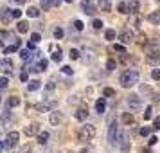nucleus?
I'll return each mask as SVG.
<instances>
[{
  "label": "nucleus",
  "mask_w": 160,
  "mask_h": 153,
  "mask_svg": "<svg viewBox=\"0 0 160 153\" xmlns=\"http://www.w3.org/2000/svg\"><path fill=\"white\" fill-rule=\"evenodd\" d=\"M139 72L137 70H126L122 76H121V85L124 86V88H130V86H135L137 83H139Z\"/></svg>",
  "instance_id": "obj_1"
},
{
  "label": "nucleus",
  "mask_w": 160,
  "mask_h": 153,
  "mask_svg": "<svg viewBox=\"0 0 160 153\" xmlns=\"http://www.w3.org/2000/svg\"><path fill=\"white\" fill-rule=\"evenodd\" d=\"M96 137V126L92 124H85L79 130V141H92Z\"/></svg>",
  "instance_id": "obj_2"
},
{
  "label": "nucleus",
  "mask_w": 160,
  "mask_h": 153,
  "mask_svg": "<svg viewBox=\"0 0 160 153\" xmlns=\"http://www.w3.org/2000/svg\"><path fill=\"white\" fill-rule=\"evenodd\" d=\"M18 139H20V133L18 132H9L7 137L2 141V149H7V148H14L18 144Z\"/></svg>",
  "instance_id": "obj_3"
},
{
  "label": "nucleus",
  "mask_w": 160,
  "mask_h": 153,
  "mask_svg": "<svg viewBox=\"0 0 160 153\" xmlns=\"http://www.w3.org/2000/svg\"><path fill=\"white\" fill-rule=\"evenodd\" d=\"M119 135H121V130H119L117 123H111V124H110V130H108V141H110V144H111V146H115V142H117Z\"/></svg>",
  "instance_id": "obj_4"
},
{
  "label": "nucleus",
  "mask_w": 160,
  "mask_h": 153,
  "mask_svg": "<svg viewBox=\"0 0 160 153\" xmlns=\"http://www.w3.org/2000/svg\"><path fill=\"white\" fill-rule=\"evenodd\" d=\"M144 49L148 51V54H158L160 52V40H149L144 43Z\"/></svg>",
  "instance_id": "obj_5"
},
{
  "label": "nucleus",
  "mask_w": 160,
  "mask_h": 153,
  "mask_svg": "<svg viewBox=\"0 0 160 153\" xmlns=\"http://www.w3.org/2000/svg\"><path fill=\"white\" fill-rule=\"evenodd\" d=\"M56 106H58V103L56 101H43V103H40V104H36L34 108L38 112H49V110H56Z\"/></svg>",
  "instance_id": "obj_6"
},
{
  "label": "nucleus",
  "mask_w": 160,
  "mask_h": 153,
  "mask_svg": "<svg viewBox=\"0 0 160 153\" xmlns=\"http://www.w3.org/2000/svg\"><path fill=\"white\" fill-rule=\"evenodd\" d=\"M128 106L131 108V110H140V108H142V101H140V97L139 96H130L128 97Z\"/></svg>",
  "instance_id": "obj_7"
},
{
  "label": "nucleus",
  "mask_w": 160,
  "mask_h": 153,
  "mask_svg": "<svg viewBox=\"0 0 160 153\" xmlns=\"http://www.w3.org/2000/svg\"><path fill=\"white\" fill-rule=\"evenodd\" d=\"M24 133H25L27 137H33V135H40V133H41V132H40V124L33 123V124L25 126V128H24Z\"/></svg>",
  "instance_id": "obj_8"
},
{
  "label": "nucleus",
  "mask_w": 160,
  "mask_h": 153,
  "mask_svg": "<svg viewBox=\"0 0 160 153\" xmlns=\"http://www.w3.org/2000/svg\"><path fill=\"white\" fill-rule=\"evenodd\" d=\"M119 38H121V41L124 43V45H128V43H131V41L135 40V34H133L130 29H124V31L119 34Z\"/></svg>",
  "instance_id": "obj_9"
},
{
  "label": "nucleus",
  "mask_w": 160,
  "mask_h": 153,
  "mask_svg": "<svg viewBox=\"0 0 160 153\" xmlns=\"http://www.w3.org/2000/svg\"><path fill=\"white\" fill-rule=\"evenodd\" d=\"M49 121H51V124H52V126H59V124L63 123V114H61V112H58V110H54V112H51Z\"/></svg>",
  "instance_id": "obj_10"
},
{
  "label": "nucleus",
  "mask_w": 160,
  "mask_h": 153,
  "mask_svg": "<svg viewBox=\"0 0 160 153\" xmlns=\"http://www.w3.org/2000/svg\"><path fill=\"white\" fill-rule=\"evenodd\" d=\"M0 67H2V70H4V74L6 76H9V74H13V63L9 61V59H2V63H0Z\"/></svg>",
  "instance_id": "obj_11"
},
{
  "label": "nucleus",
  "mask_w": 160,
  "mask_h": 153,
  "mask_svg": "<svg viewBox=\"0 0 160 153\" xmlns=\"http://www.w3.org/2000/svg\"><path fill=\"white\" fill-rule=\"evenodd\" d=\"M47 67H49V61H47V59H40L38 65H36V67H33L31 70H33V72H45V70H47Z\"/></svg>",
  "instance_id": "obj_12"
},
{
  "label": "nucleus",
  "mask_w": 160,
  "mask_h": 153,
  "mask_svg": "<svg viewBox=\"0 0 160 153\" xmlns=\"http://www.w3.org/2000/svg\"><path fill=\"white\" fill-rule=\"evenodd\" d=\"M81 6H83V9H85L83 13H86V15H94V13H96V7L90 4V0H83Z\"/></svg>",
  "instance_id": "obj_13"
},
{
  "label": "nucleus",
  "mask_w": 160,
  "mask_h": 153,
  "mask_svg": "<svg viewBox=\"0 0 160 153\" xmlns=\"http://www.w3.org/2000/svg\"><path fill=\"white\" fill-rule=\"evenodd\" d=\"M18 49H20V40H16L13 45H9V47H4L2 52H4V54H11V52H16Z\"/></svg>",
  "instance_id": "obj_14"
},
{
  "label": "nucleus",
  "mask_w": 160,
  "mask_h": 153,
  "mask_svg": "<svg viewBox=\"0 0 160 153\" xmlns=\"http://www.w3.org/2000/svg\"><path fill=\"white\" fill-rule=\"evenodd\" d=\"M97 6L101 7V11H111V0H97Z\"/></svg>",
  "instance_id": "obj_15"
},
{
  "label": "nucleus",
  "mask_w": 160,
  "mask_h": 153,
  "mask_svg": "<svg viewBox=\"0 0 160 153\" xmlns=\"http://www.w3.org/2000/svg\"><path fill=\"white\" fill-rule=\"evenodd\" d=\"M40 86H41V83H40L38 79H31V81L27 83V90H29V92H36V90H40Z\"/></svg>",
  "instance_id": "obj_16"
},
{
  "label": "nucleus",
  "mask_w": 160,
  "mask_h": 153,
  "mask_svg": "<svg viewBox=\"0 0 160 153\" xmlns=\"http://www.w3.org/2000/svg\"><path fill=\"white\" fill-rule=\"evenodd\" d=\"M96 110L99 112V115L104 114V110H106V101H104V97H101V99L96 101Z\"/></svg>",
  "instance_id": "obj_17"
},
{
  "label": "nucleus",
  "mask_w": 160,
  "mask_h": 153,
  "mask_svg": "<svg viewBox=\"0 0 160 153\" xmlns=\"http://www.w3.org/2000/svg\"><path fill=\"white\" fill-rule=\"evenodd\" d=\"M49 139H51V133H49V132H41V133L38 135V144L45 146V144L49 142Z\"/></svg>",
  "instance_id": "obj_18"
},
{
  "label": "nucleus",
  "mask_w": 160,
  "mask_h": 153,
  "mask_svg": "<svg viewBox=\"0 0 160 153\" xmlns=\"http://www.w3.org/2000/svg\"><path fill=\"white\" fill-rule=\"evenodd\" d=\"M148 20L151 22V24H155V25H158V24H160V11H153V13H149V16H148Z\"/></svg>",
  "instance_id": "obj_19"
},
{
  "label": "nucleus",
  "mask_w": 160,
  "mask_h": 153,
  "mask_svg": "<svg viewBox=\"0 0 160 153\" xmlns=\"http://www.w3.org/2000/svg\"><path fill=\"white\" fill-rule=\"evenodd\" d=\"M11 18H13V11L7 9V7H4V9H2V22H4V24H9Z\"/></svg>",
  "instance_id": "obj_20"
},
{
  "label": "nucleus",
  "mask_w": 160,
  "mask_h": 153,
  "mask_svg": "<svg viewBox=\"0 0 160 153\" xmlns=\"http://www.w3.org/2000/svg\"><path fill=\"white\" fill-rule=\"evenodd\" d=\"M16 29H18V33L24 34V33H27V31H29V24H27L25 20H20V22H18V25H16Z\"/></svg>",
  "instance_id": "obj_21"
},
{
  "label": "nucleus",
  "mask_w": 160,
  "mask_h": 153,
  "mask_svg": "<svg viewBox=\"0 0 160 153\" xmlns=\"http://www.w3.org/2000/svg\"><path fill=\"white\" fill-rule=\"evenodd\" d=\"M148 63L149 65H160V52L158 54H148Z\"/></svg>",
  "instance_id": "obj_22"
},
{
  "label": "nucleus",
  "mask_w": 160,
  "mask_h": 153,
  "mask_svg": "<svg viewBox=\"0 0 160 153\" xmlns=\"http://www.w3.org/2000/svg\"><path fill=\"white\" fill-rule=\"evenodd\" d=\"M86 117H88V112L85 110V108L76 110V119H77V121H86Z\"/></svg>",
  "instance_id": "obj_23"
},
{
  "label": "nucleus",
  "mask_w": 160,
  "mask_h": 153,
  "mask_svg": "<svg viewBox=\"0 0 160 153\" xmlns=\"http://www.w3.org/2000/svg\"><path fill=\"white\" fill-rule=\"evenodd\" d=\"M9 108H16L18 104H20V97H16V96H11L9 99H7V103H6Z\"/></svg>",
  "instance_id": "obj_24"
},
{
  "label": "nucleus",
  "mask_w": 160,
  "mask_h": 153,
  "mask_svg": "<svg viewBox=\"0 0 160 153\" xmlns=\"http://www.w3.org/2000/svg\"><path fill=\"white\" fill-rule=\"evenodd\" d=\"M121 119H122V123H124L126 126H130V124H133V121H135V119H133V115H131L130 112H124Z\"/></svg>",
  "instance_id": "obj_25"
},
{
  "label": "nucleus",
  "mask_w": 160,
  "mask_h": 153,
  "mask_svg": "<svg viewBox=\"0 0 160 153\" xmlns=\"http://www.w3.org/2000/svg\"><path fill=\"white\" fill-rule=\"evenodd\" d=\"M25 13H27V16H31V18H38V16H40V9L34 7V6H31Z\"/></svg>",
  "instance_id": "obj_26"
},
{
  "label": "nucleus",
  "mask_w": 160,
  "mask_h": 153,
  "mask_svg": "<svg viewBox=\"0 0 160 153\" xmlns=\"http://www.w3.org/2000/svg\"><path fill=\"white\" fill-rule=\"evenodd\" d=\"M126 2H128L130 13H137V11H139V2H137V0H126Z\"/></svg>",
  "instance_id": "obj_27"
},
{
  "label": "nucleus",
  "mask_w": 160,
  "mask_h": 153,
  "mask_svg": "<svg viewBox=\"0 0 160 153\" xmlns=\"http://www.w3.org/2000/svg\"><path fill=\"white\" fill-rule=\"evenodd\" d=\"M115 36H117L115 29H106V31H104V38L110 40V41H111V40H115Z\"/></svg>",
  "instance_id": "obj_28"
},
{
  "label": "nucleus",
  "mask_w": 160,
  "mask_h": 153,
  "mask_svg": "<svg viewBox=\"0 0 160 153\" xmlns=\"http://www.w3.org/2000/svg\"><path fill=\"white\" fill-rule=\"evenodd\" d=\"M51 58H52V61H56V63H59V61H61V59H63V54H61V49H59V47H58V51H54V52H52V56H51Z\"/></svg>",
  "instance_id": "obj_29"
},
{
  "label": "nucleus",
  "mask_w": 160,
  "mask_h": 153,
  "mask_svg": "<svg viewBox=\"0 0 160 153\" xmlns=\"http://www.w3.org/2000/svg\"><path fill=\"white\" fill-rule=\"evenodd\" d=\"M117 9H119V13H122V15H128V13H130V7H128V2H121V4L117 6Z\"/></svg>",
  "instance_id": "obj_30"
},
{
  "label": "nucleus",
  "mask_w": 160,
  "mask_h": 153,
  "mask_svg": "<svg viewBox=\"0 0 160 153\" xmlns=\"http://www.w3.org/2000/svg\"><path fill=\"white\" fill-rule=\"evenodd\" d=\"M85 54H88V56H85V61H94V59H96V52H94L92 49H86Z\"/></svg>",
  "instance_id": "obj_31"
},
{
  "label": "nucleus",
  "mask_w": 160,
  "mask_h": 153,
  "mask_svg": "<svg viewBox=\"0 0 160 153\" xmlns=\"http://www.w3.org/2000/svg\"><path fill=\"white\" fill-rule=\"evenodd\" d=\"M113 52H119V54H126V47L124 45H119V43H115V45L111 47Z\"/></svg>",
  "instance_id": "obj_32"
},
{
  "label": "nucleus",
  "mask_w": 160,
  "mask_h": 153,
  "mask_svg": "<svg viewBox=\"0 0 160 153\" xmlns=\"http://www.w3.org/2000/svg\"><path fill=\"white\" fill-rule=\"evenodd\" d=\"M103 96L104 97H113V96H115V90L110 88V86H104V88H103Z\"/></svg>",
  "instance_id": "obj_33"
},
{
  "label": "nucleus",
  "mask_w": 160,
  "mask_h": 153,
  "mask_svg": "<svg viewBox=\"0 0 160 153\" xmlns=\"http://www.w3.org/2000/svg\"><path fill=\"white\" fill-rule=\"evenodd\" d=\"M115 67H117V61L115 59H108L106 61V70H115Z\"/></svg>",
  "instance_id": "obj_34"
},
{
  "label": "nucleus",
  "mask_w": 160,
  "mask_h": 153,
  "mask_svg": "<svg viewBox=\"0 0 160 153\" xmlns=\"http://www.w3.org/2000/svg\"><path fill=\"white\" fill-rule=\"evenodd\" d=\"M63 34H65V31H63L61 27H56V29H54V38H56V40H61Z\"/></svg>",
  "instance_id": "obj_35"
},
{
  "label": "nucleus",
  "mask_w": 160,
  "mask_h": 153,
  "mask_svg": "<svg viewBox=\"0 0 160 153\" xmlns=\"http://www.w3.org/2000/svg\"><path fill=\"white\" fill-rule=\"evenodd\" d=\"M7 85H9L7 76H2V78H0V88H2V90H6V88H7Z\"/></svg>",
  "instance_id": "obj_36"
},
{
  "label": "nucleus",
  "mask_w": 160,
  "mask_h": 153,
  "mask_svg": "<svg viewBox=\"0 0 160 153\" xmlns=\"http://www.w3.org/2000/svg\"><path fill=\"white\" fill-rule=\"evenodd\" d=\"M103 25H104V24H103V22H101V20H97V18H96L94 22H92V27H94L96 31H99V29H103Z\"/></svg>",
  "instance_id": "obj_37"
},
{
  "label": "nucleus",
  "mask_w": 160,
  "mask_h": 153,
  "mask_svg": "<svg viewBox=\"0 0 160 153\" xmlns=\"http://www.w3.org/2000/svg\"><path fill=\"white\" fill-rule=\"evenodd\" d=\"M68 56H70V59H79V51L77 49H70Z\"/></svg>",
  "instance_id": "obj_38"
},
{
  "label": "nucleus",
  "mask_w": 160,
  "mask_h": 153,
  "mask_svg": "<svg viewBox=\"0 0 160 153\" xmlns=\"http://www.w3.org/2000/svg\"><path fill=\"white\" fill-rule=\"evenodd\" d=\"M40 40H41V34H40V33H33V34H31V41H33V43H38Z\"/></svg>",
  "instance_id": "obj_39"
},
{
  "label": "nucleus",
  "mask_w": 160,
  "mask_h": 153,
  "mask_svg": "<svg viewBox=\"0 0 160 153\" xmlns=\"http://www.w3.org/2000/svg\"><path fill=\"white\" fill-rule=\"evenodd\" d=\"M151 78H153L155 81H160V69H153V72H151Z\"/></svg>",
  "instance_id": "obj_40"
},
{
  "label": "nucleus",
  "mask_w": 160,
  "mask_h": 153,
  "mask_svg": "<svg viewBox=\"0 0 160 153\" xmlns=\"http://www.w3.org/2000/svg\"><path fill=\"white\" fill-rule=\"evenodd\" d=\"M83 27H85V25H83L81 20H74V29H76V31H83Z\"/></svg>",
  "instance_id": "obj_41"
},
{
  "label": "nucleus",
  "mask_w": 160,
  "mask_h": 153,
  "mask_svg": "<svg viewBox=\"0 0 160 153\" xmlns=\"http://www.w3.org/2000/svg\"><path fill=\"white\" fill-rule=\"evenodd\" d=\"M151 112H153V110H151V106H148V108H146V112H144V121H149V119H151V115H153Z\"/></svg>",
  "instance_id": "obj_42"
},
{
  "label": "nucleus",
  "mask_w": 160,
  "mask_h": 153,
  "mask_svg": "<svg viewBox=\"0 0 160 153\" xmlns=\"http://www.w3.org/2000/svg\"><path fill=\"white\" fill-rule=\"evenodd\" d=\"M149 133H151V130H149L148 126H144V128H140V135H142V137H148Z\"/></svg>",
  "instance_id": "obj_43"
},
{
  "label": "nucleus",
  "mask_w": 160,
  "mask_h": 153,
  "mask_svg": "<svg viewBox=\"0 0 160 153\" xmlns=\"http://www.w3.org/2000/svg\"><path fill=\"white\" fill-rule=\"evenodd\" d=\"M45 88H47V90H49V92H52V90H54V88H56V85H54V83H52V81H49V83H47V85H45Z\"/></svg>",
  "instance_id": "obj_44"
},
{
  "label": "nucleus",
  "mask_w": 160,
  "mask_h": 153,
  "mask_svg": "<svg viewBox=\"0 0 160 153\" xmlns=\"http://www.w3.org/2000/svg\"><path fill=\"white\" fill-rule=\"evenodd\" d=\"M61 70H63V74H68V76H70V74L74 72V70H72L70 67H67V65H65V67H61Z\"/></svg>",
  "instance_id": "obj_45"
},
{
  "label": "nucleus",
  "mask_w": 160,
  "mask_h": 153,
  "mask_svg": "<svg viewBox=\"0 0 160 153\" xmlns=\"http://www.w3.org/2000/svg\"><path fill=\"white\" fill-rule=\"evenodd\" d=\"M153 128H155V130H160V115L153 121Z\"/></svg>",
  "instance_id": "obj_46"
},
{
  "label": "nucleus",
  "mask_w": 160,
  "mask_h": 153,
  "mask_svg": "<svg viewBox=\"0 0 160 153\" xmlns=\"http://www.w3.org/2000/svg\"><path fill=\"white\" fill-rule=\"evenodd\" d=\"M140 92H142V94H151V88H149V86H146V85H142V86H140Z\"/></svg>",
  "instance_id": "obj_47"
},
{
  "label": "nucleus",
  "mask_w": 160,
  "mask_h": 153,
  "mask_svg": "<svg viewBox=\"0 0 160 153\" xmlns=\"http://www.w3.org/2000/svg\"><path fill=\"white\" fill-rule=\"evenodd\" d=\"M22 16V11L20 9H13V18H20Z\"/></svg>",
  "instance_id": "obj_48"
},
{
  "label": "nucleus",
  "mask_w": 160,
  "mask_h": 153,
  "mask_svg": "<svg viewBox=\"0 0 160 153\" xmlns=\"http://www.w3.org/2000/svg\"><path fill=\"white\" fill-rule=\"evenodd\" d=\"M20 79H22V81H27V79H29L27 72H22V74H20Z\"/></svg>",
  "instance_id": "obj_49"
},
{
  "label": "nucleus",
  "mask_w": 160,
  "mask_h": 153,
  "mask_svg": "<svg viewBox=\"0 0 160 153\" xmlns=\"http://www.w3.org/2000/svg\"><path fill=\"white\" fill-rule=\"evenodd\" d=\"M49 2H51V6H59L61 0H49Z\"/></svg>",
  "instance_id": "obj_50"
},
{
  "label": "nucleus",
  "mask_w": 160,
  "mask_h": 153,
  "mask_svg": "<svg viewBox=\"0 0 160 153\" xmlns=\"http://www.w3.org/2000/svg\"><path fill=\"white\" fill-rule=\"evenodd\" d=\"M20 153H31V149H29V146H25V148H22V149H20Z\"/></svg>",
  "instance_id": "obj_51"
},
{
  "label": "nucleus",
  "mask_w": 160,
  "mask_h": 153,
  "mask_svg": "<svg viewBox=\"0 0 160 153\" xmlns=\"http://www.w3.org/2000/svg\"><path fill=\"white\" fill-rule=\"evenodd\" d=\"M13 2H14V4H20V6H22V4H25L27 0H13Z\"/></svg>",
  "instance_id": "obj_52"
},
{
  "label": "nucleus",
  "mask_w": 160,
  "mask_h": 153,
  "mask_svg": "<svg viewBox=\"0 0 160 153\" xmlns=\"http://www.w3.org/2000/svg\"><path fill=\"white\" fill-rule=\"evenodd\" d=\"M27 49H29V51H34V43H33V41L27 43Z\"/></svg>",
  "instance_id": "obj_53"
},
{
  "label": "nucleus",
  "mask_w": 160,
  "mask_h": 153,
  "mask_svg": "<svg viewBox=\"0 0 160 153\" xmlns=\"http://www.w3.org/2000/svg\"><path fill=\"white\" fill-rule=\"evenodd\" d=\"M155 142H156V137H151V139H149V144H151V146H153V144H155Z\"/></svg>",
  "instance_id": "obj_54"
},
{
  "label": "nucleus",
  "mask_w": 160,
  "mask_h": 153,
  "mask_svg": "<svg viewBox=\"0 0 160 153\" xmlns=\"http://www.w3.org/2000/svg\"><path fill=\"white\" fill-rule=\"evenodd\" d=\"M45 2H49V0H41V4H45Z\"/></svg>",
  "instance_id": "obj_55"
},
{
  "label": "nucleus",
  "mask_w": 160,
  "mask_h": 153,
  "mask_svg": "<svg viewBox=\"0 0 160 153\" xmlns=\"http://www.w3.org/2000/svg\"><path fill=\"white\" fill-rule=\"evenodd\" d=\"M65 2H68V4H70V2H72V0H65Z\"/></svg>",
  "instance_id": "obj_56"
},
{
  "label": "nucleus",
  "mask_w": 160,
  "mask_h": 153,
  "mask_svg": "<svg viewBox=\"0 0 160 153\" xmlns=\"http://www.w3.org/2000/svg\"><path fill=\"white\" fill-rule=\"evenodd\" d=\"M156 2H160V0H156Z\"/></svg>",
  "instance_id": "obj_57"
}]
</instances>
